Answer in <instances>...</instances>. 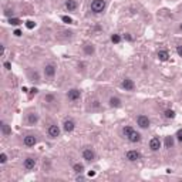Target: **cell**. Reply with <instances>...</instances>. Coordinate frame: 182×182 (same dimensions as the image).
I'll list each match as a JSON object with an SVG mask.
<instances>
[{
	"instance_id": "6da1fadb",
	"label": "cell",
	"mask_w": 182,
	"mask_h": 182,
	"mask_svg": "<svg viewBox=\"0 0 182 182\" xmlns=\"http://www.w3.org/2000/svg\"><path fill=\"white\" fill-rule=\"evenodd\" d=\"M105 6H107L105 0H93L91 2V11L94 14H100L105 10Z\"/></svg>"
},
{
	"instance_id": "7a4b0ae2",
	"label": "cell",
	"mask_w": 182,
	"mask_h": 182,
	"mask_svg": "<svg viewBox=\"0 0 182 182\" xmlns=\"http://www.w3.org/2000/svg\"><path fill=\"white\" fill-rule=\"evenodd\" d=\"M137 125H138L139 128H142V129H148V128H150V125H151L150 118L147 117V115H144V114L138 115V117H137Z\"/></svg>"
},
{
	"instance_id": "3957f363",
	"label": "cell",
	"mask_w": 182,
	"mask_h": 182,
	"mask_svg": "<svg viewBox=\"0 0 182 182\" xmlns=\"http://www.w3.org/2000/svg\"><path fill=\"white\" fill-rule=\"evenodd\" d=\"M81 155H83V159L86 161V162H93V161L96 159V152L93 148H84L83 152H81Z\"/></svg>"
},
{
	"instance_id": "277c9868",
	"label": "cell",
	"mask_w": 182,
	"mask_h": 182,
	"mask_svg": "<svg viewBox=\"0 0 182 182\" xmlns=\"http://www.w3.org/2000/svg\"><path fill=\"white\" fill-rule=\"evenodd\" d=\"M56 71H57V68H56V65L54 64H46L43 68V73H44V77L46 78H54L56 77Z\"/></svg>"
},
{
	"instance_id": "5b68a950",
	"label": "cell",
	"mask_w": 182,
	"mask_h": 182,
	"mask_svg": "<svg viewBox=\"0 0 182 182\" xmlns=\"http://www.w3.org/2000/svg\"><path fill=\"white\" fill-rule=\"evenodd\" d=\"M141 152L137 150H129L127 151V154H125V158H127V161H129V162H135V161L141 159Z\"/></svg>"
},
{
	"instance_id": "8992f818",
	"label": "cell",
	"mask_w": 182,
	"mask_h": 182,
	"mask_svg": "<svg viewBox=\"0 0 182 182\" xmlns=\"http://www.w3.org/2000/svg\"><path fill=\"white\" fill-rule=\"evenodd\" d=\"M47 134H48V137L50 138H59L60 137V134H61V131H60V127L57 125V124H51L50 127H48V129H47Z\"/></svg>"
},
{
	"instance_id": "52a82bcc",
	"label": "cell",
	"mask_w": 182,
	"mask_h": 182,
	"mask_svg": "<svg viewBox=\"0 0 182 182\" xmlns=\"http://www.w3.org/2000/svg\"><path fill=\"white\" fill-rule=\"evenodd\" d=\"M125 138L128 139L129 142H132V144H137V142H141V139H142V137H141V134L139 132H137L134 128L129 131V134L125 137Z\"/></svg>"
},
{
	"instance_id": "ba28073f",
	"label": "cell",
	"mask_w": 182,
	"mask_h": 182,
	"mask_svg": "<svg viewBox=\"0 0 182 182\" xmlns=\"http://www.w3.org/2000/svg\"><path fill=\"white\" fill-rule=\"evenodd\" d=\"M67 98H68L70 101H78L81 98V91L78 88H71L67 93Z\"/></svg>"
},
{
	"instance_id": "9c48e42d",
	"label": "cell",
	"mask_w": 182,
	"mask_h": 182,
	"mask_svg": "<svg viewBox=\"0 0 182 182\" xmlns=\"http://www.w3.org/2000/svg\"><path fill=\"white\" fill-rule=\"evenodd\" d=\"M75 128V123L74 120H71V118H67L64 120V123H63V129H64V132L70 134V132H73Z\"/></svg>"
},
{
	"instance_id": "30bf717a",
	"label": "cell",
	"mask_w": 182,
	"mask_h": 182,
	"mask_svg": "<svg viewBox=\"0 0 182 182\" xmlns=\"http://www.w3.org/2000/svg\"><path fill=\"white\" fill-rule=\"evenodd\" d=\"M36 164H37V159L34 156H27L26 159H24V162H23V166L26 168L27 171H32V169H34Z\"/></svg>"
},
{
	"instance_id": "8fae6325",
	"label": "cell",
	"mask_w": 182,
	"mask_h": 182,
	"mask_svg": "<svg viewBox=\"0 0 182 182\" xmlns=\"http://www.w3.org/2000/svg\"><path fill=\"white\" fill-rule=\"evenodd\" d=\"M121 87H123L125 91H134L135 90V83L131 78H124L121 81Z\"/></svg>"
},
{
	"instance_id": "7c38bea8",
	"label": "cell",
	"mask_w": 182,
	"mask_h": 182,
	"mask_svg": "<svg viewBox=\"0 0 182 182\" xmlns=\"http://www.w3.org/2000/svg\"><path fill=\"white\" fill-rule=\"evenodd\" d=\"M161 148V139L159 137H154V138H151L150 141V150L152 152H156V151Z\"/></svg>"
},
{
	"instance_id": "4fadbf2b",
	"label": "cell",
	"mask_w": 182,
	"mask_h": 182,
	"mask_svg": "<svg viewBox=\"0 0 182 182\" xmlns=\"http://www.w3.org/2000/svg\"><path fill=\"white\" fill-rule=\"evenodd\" d=\"M23 142H24L26 147H34V145L37 144V138H36V135L27 134L26 137H24V139H23Z\"/></svg>"
},
{
	"instance_id": "5bb4252c",
	"label": "cell",
	"mask_w": 182,
	"mask_h": 182,
	"mask_svg": "<svg viewBox=\"0 0 182 182\" xmlns=\"http://www.w3.org/2000/svg\"><path fill=\"white\" fill-rule=\"evenodd\" d=\"M108 105L111 108H120L121 105H123V101H121V98L120 97H110V100H108Z\"/></svg>"
},
{
	"instance_id": "9a60e30c",
	"label": "cell",
	"mask_w": 182,
	"mask_h": 182,
	"mask_svg": "<svg viewBox=\"0 0 182 182\" xmlns=\"http://www.w3.org/2000/svg\"><path fill=\"white\" fill-rule=\"evenodd\" d=\"M27 125H36L38 123V114L37 113H29L26 117Z\"/></svg>"
},
{
	"instance_id": "2e32d148",
	"label": "cell",
	"mask_w": 182,
	"mask_h": 182,
	"mask_svg": "<svg viewBox=\"0 0 182 182\" xmlns=\"http://www.w3.org/2000/svg\"><path fill=\"white\" fill-rule=\"evenodd\" d=\"M0 129H2V134L5 137H10L11 135V127L7 123H5V121L0 123Z\"/></svg>"
},
{
	"instance_id": "e0dca14e",
	"label": "cell",
	"mask_w": 182,
	"mask_h": 182,
	"mask_svg": "<svg viewBox=\"0 0 182 182\" xmlns=\"http://www.w3.org/2000/svg\"><path fill=\"white\" fill-rule=\"evenodd\" d=\"M64 7L68 11H75L77 7H78V3H77V0H65Z\"/></svg>"
},
{
	"instance_id": "ac0fdd59",
	"label": "cell",
	"mask_w": 182,
	"mask_h": 182,
	"mask_svg": "<svg viewBox=\"0 0 182 182\" xmlns=\"http://www.w3.org/2000/svg\"><path fill=\"white\" fill-rule=\"evenodd\" d=\"M156 56H158V60H159V61H166V60L169 59V53H168V50H159Z\"/></svg>"
},
{
	"instance_id": "d6986e66",
	"label": "cell",
	"mask_w": 182,
	"mask_h": 182,
	"mask_svg": "<svg viewBox=\"0 0 182 182\" xmlns=\"http://www.w3.org/2000/svg\"><path fill=\"white\" fill-rule=\"evenodd\" d=\"M83 50H84V54H86V56H93V54L96 53V47H94L93 44H86V46L83 47Z\"/></svg>"
},
{
	"instance_id": "ffe728a7",
	"label": "cell",
	"mask_w": 182,
	"mask_h": 182,
	"mask_svg": "<svg viewBox=\"0 0 182 182\" xmlns=\"http://www.w3.org/2000/svg\"><path fill=\"white\" fill-rule=\"evenodd\" d=\"M29 78H30L33 83H38V81H40V75H38V73L36 70H34V71L32 70V71H29Z\"/></svg>"
},
{
	"instance_id": "44dd1931",
	"label": "cell",
	"mask_w": 182,
	"mask_h": 182,
	"mask_svg": "<svg viewBox=\"0 0 182 182\" xmlns=\"http://www.w3.org/2000/svg\"><path fill=\"white\" fill-rule=\"evenodd\" d=\"M164 144H165V148H166V150H171V148H174V137H171V135L165 137V141H164Z\"/></svg>"
},
{
	"instance_id": "7402d4cb",
	"label": "cell",
	"mask_w": 182,
	"mask_h": 182,
	"mask_svg": "<svg viewBox=\"0 0 182 182\" xmlns=\"http://www.w3.org/2000/svg\"><path fill=\"white\" fill-rule=\"evenodd\" d=\"M73 171H74L75 174H83V172H84V165L80 164V162H77V164L73 165Z\"/></svg>"
},
{
	"instance_id": "603a6c76",
	"label": "cell",
	"mask_w": 182,
	"mask_h": 182,
	"mask_svg": "<svg viewBox=\"0 0 182 182\" xmlns=\"http://www.w3.org/2000/svg\"><path fill=\"white\" fill-rule=\"evenodd\" d=\"M22 23L23 22L20 19H17V17H10V19H9V24H10V26H20Z\"/></svg>"
},
{
	"instance_id": "cb8c5ba5",
	"label": "cell",
	"mask_w": 182,
	"mask_h": 182,
	"mask_svg": "<svg viewBox=\"0 0 182 182\" xmlns=\"http://www.w3.org/2000/svg\"><path fill=\"white\" fill-rule=\"evenodd\" d=\"M164 117L168 118V120H172V118H175V111L174 110H165L164 111Z\"/></svg>"
},
{
	"instance_id": "d4e9b609",
	"label": "cell",
	"mask_w": 182,
	"mask_h": 182,
	"mask_svg": "<svg viewBox=\"0 0 182 182\" xmlns=\"http://www.w3.org/2000/svg\"><path fill=\"white\" fill-rule=\"evenodd\" d=\"M111 41H113L114 44L121 43V36H120V34H113V36H111Z\"/></svg>"
},
{
	"instance_id": "484cf974",
	"label": "cell",
	"mask_w": 182,
	"mask_h": 182,
	"mask_svg": "<svg viewBox=\"0 0 182 182\" xmlns=\"http://www.w3.org/2000/svg\"><path fill=\"white\" fill-rule=\"evenodd\" d=\"M26 27L29 29V30H32V29H34V27H36V23L33 22V20H27V22H26Z\"/></svg>"
},
{
	"instance_id": "4316f807",
	"label": "cell",
	"mask_w": 182,
	"mask_h": 182,
	"mask_svg": "<svg viewBox=\"0 0 182 182\" xmlns=\"http://www.w3.org/2000/svg\"><path fill=\"white\" fill-rule=\"evenodd\" d=\"M61 20L64 23H67V24H71V23H73V19L70 16H61Z\"/></svg>"
},
{
	"instance_id": "83f0119b",
	"label": "cell",
	"mask_w": 182,
	"mask_h": 182,
	"mask_svg": "<svg viewBox=\"0 0 182 182\" xmlns=\"http://www.w3.org/2000/svg\"><path fill=\"white\" fill-rule=\"evenodd\" d=\"M44 101L46 102H56V98H54V96H50V94H48V96L44 97Z\"/></svg>"
},
{
	"instance_id": "f1b7e54d",
	"label": "cell",
	"mask_w": 182,
	"mask_h": 182,
	"mask_svg": "<svg viewBox=\"0 0 182 182\" xmlns=\"http://www.w3.org/2000/svg\"><path fill=\"white\" fill-rule=\"evenodd\" d=\"M13 14H14L13 9H6V10H5V16H7L9 19H10V17H13Z\"/></svg>"
},
{
	"instance_id": "f546056e",
	"label": "cell",
	"mask_w": 182,
	"mask_h": 182,
	"mask_svg": "<svg viewBox=\"0 0 182 182\" xmlns=\"http://www.w3.org/2000/svg\"><path fill=\"white\" fill-rule=\"evenodd\" d=\"M6 162H7V155L3 152V154H0V164L3 165V164H6Z\"/></svg>"
},
{
	"instance_id": "4dcf8cb0",
	"label": "cell",
	"mask_w": 182,
	"mask_h": 182,
	"mask_svg": "<svg viewBox=\"0 0 182 182\" xmlns=\"http://www.w3.org/2000/svg\"><path fill=\"white\" fill-rule=\"evenodd\" d=\"M175 137H177V139L179 141V142H182V129H178L177 134H175Z\"/></svg>"
},
{
	"instance_id": "1f68e13d",
	"label": "cell",
	"mask_w": 182,
	"mask_h": 182,
	"mask_svg": "<svg viewBox=\"0 0 182 182\" xmlns=\"http://www.w3.org/2000/svg\"><path fill=\"white\" fill-rule=\"evenodd\" d=\"M3 67H5L6 70H11V63L10 61H5V63H3Z\"/></svg>"
},
{
	"instance_id": "d6a6232c",
	"label": "cell",
	"mask_w": 182,
	"mask_h": 182,
	"mask_svg": "<svg viewBox=\"0 0 182 182\" xmlns=\"http://www.w3.org/2000/svg\"><path fill=\"white\" fill-rule=\"evenodd\" d=\"M177 53H178V56L179 57H182V46L179 44V46H177Z\"/></svg>"
},
{
	"instance_id": "836d02e7",
	"label": "cell",
	"mask_w": 182,
	"mask_h": 182,
	"mask_svg": "<svg viewBox=\"0 0 182 182\" xmlns=\"http://www.w3.org/2000/svg\"><path fill=\"white\" fill-rule=\"evenodd\" d=\"M13 34H14V36H16V37H20V36H22L23 33L20 32V30H14V33H13Z\"/></svg>"
},
{
	"instance_id": "e575fe53",
	"label": "cell",
	"mask_w": 182,
	"mask_h": 182,
	"mask_svg": "<svg viewBox=\"0 0 182 182\" xmlns=\"http://www.w3.org/2000/svg\"><path fill=\"white\" fill-rule=\"evenodd\" d=\"M37 93H38L37 88H32V90H30V94H32V96L33 94H37Z\"/></svg>"
},
{
	"instance_id": "d590c367",
	"label": "cell",
	"mask_w": 182,
	"mask_h": 182,
	"mask_svg": "<svg viewBox=\"0 0 182 182\" xmlns=\"http://www.w3.org/2000/svg\"><path fill=\"white\" fill-rule=\"evenodd\" d=\"M125 38H127V40H129V41H131V40H132V37H131V34H128V33H127V34H125Z\"/></svg>"
},
{
	"instance_id": "8d00e7d4",
	"label": "cell",
	"mask_w": 182,
	"mask_h": 182,
	"mask_svg": "<svg viewBox=\"0 0 182 182\" xmlns=\"http://www.w3.org/2000/svg\"><path fill=\"white\" fill-rule=\"evenodd\" d=\"M77 181H84V177H83V175H80V174H78V177H77Z\"/></svg>"
},
{
	"instance_id": "74e56055",
	"label": "cell",
	"mask_w": 182,
	"mask_h": 182,
	"mask_svg": "<svg viewBox=\"0 0 182 182\" xmlns=\"http://www.w3.org/2000/svg\"><path fill=\"white\" fill-rule=\"evenodd\" d=\"M88 177H96V172H88Z\"/></svg>"
},
{
	"instance_id": "f35d334b",
	"label": "cell",
	"mask_w": 182,
	"mask_h": 182,
	"mask_svg": "<svg viewBox=\"0 0 182 182\" xmlns=\"http://www.w3.org/2000/svg\"><path fill=\"white\" fill-rule=\"evenodd\" d=\"M179 30H181V32H182V23H181V24H179Z\"/></svg>"
}]
</instances>
